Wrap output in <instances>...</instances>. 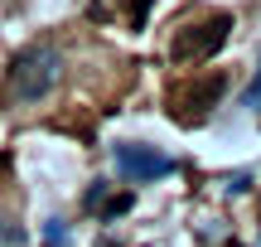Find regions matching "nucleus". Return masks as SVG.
Wrapping results in <instances>:
<instances>
[{"label":"nucleus","mask_w":261,"mask_h":247,"mask_svg":"<svg viewBox=\"0 0 261 247\" xmlns=\"http://www.w3.org/2000/svg\"><path fill=\"white\" fill-rule=\"evenodd\" d=\"M130 209V194H116L112 204H107V218H116V213H126Z\"/></svg>","instance_id":"7"},{"label":"nucleus","mask_w":261,"mask_h":247,"mask_svg":"<svg viewBox=\"0 0 261 247\" xmlns=\"http://www.w3.org/2000/svg\"><path fill=\"white\" fill-rule=\"evenodd\" d=\"M223 92H227V78L223 73H203L198 83H189V87L174 92V107H179L174 116H179V121H203V116L223 102Z\"/></svg>","instance_id":"3"},{"label":"nucleus","mask_w":261,"mask_h":247,"mask_svg":"<svg viewBox=\"0 0 261 247\" xmlns=\"http://www.w3.org/2000/svg\"><path fill=\"white\" fill-rule=\"evenodd\" d=\"M44 242H48V247H63V242H68L63 223H48V228H44Z\"/></svg>","instance_id":"5"},{"label":"nucleus","mask_w":261,"mask_h":247,"mask_svg":"<svg viewBox=\"0 0 261 247\" xmlns=\"http://www.w3.org/2000/svg\"><path fill=\"white\" fill-rule=\"evenodd\" d=\"M242 102H247V107H252V112H261V73H256V83H252V87H247V97H242Z\"/></svg>","instance_id":"6"},{"label":"nucleus","mask_w":261,"mask_h":247,"mask_svg":"<svg viewBox=\"0 0 261 247\" xmlns=\"http://www.w3.org/2000/svg\"><path fill=\"white\" fill-rule=\"evenodd\" d=\"M58 73H63V58L54 54L48 44H34L10 63V78H5V92L15 102H44L48 92L58 87Z\"/></svg>","instance_id":"1"},{"label":"nucleus","mask_w":261,"mask_h":247,"mask_svg":"<svg viewBox=\"0 0 261 247\" xmlns=\"http://www.w3.org/2000/svg\"><path fill=\"white\" fill-rule=\"evenodd\" d=\"M102 247H112V242H102Z\"/></svg>","instance_id":"9"},{"label":"nucleus","mask_w":261,"mask_h":247,"mask_svg":"<svg viewBox=\"0 0 261 247\" xmlns=\"http://www.w3.org/2000/svg\"><path fill=\"white\" fill-rule=\"evenodd\" d=\"M116 170L130 175V180H155V175H169L174 170V160L160 151H150V145H116Z\"/></svg>","instance_id":"4"},{"label":"nucleus","mask_w":261,"mask_h":247,"mask_svg":"<svg viewBox=\"0 0 261 247\" xmlns=\"http://www.w3.org/2000/svg\"><path fill=\"white\" fill-rule=\"evenodd\" d=\"M227 189H232V194H242V189H252V180H247V175H232V180H227Z\"/></svg>","instance_id":"8"},{"label":"nucleus","mask_w":261,"mask_h":247,"mask_svg":"<svg viewBox=\"0 0 261 247\" xmlns=\"http://www.w3.org/2000/svg\"><path fill=\"white\" fill-rule=\"evenodd\" d=\"M227 34H232V15H213V19H203V24L184 29L174 39V58L179 63H203V58H213L227 44Z\"/></svg>","instance_id":"2"}]
</instances>
